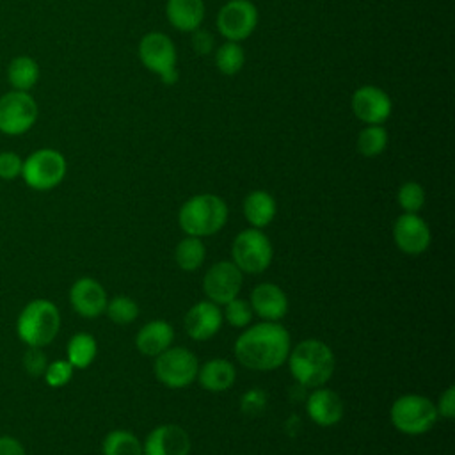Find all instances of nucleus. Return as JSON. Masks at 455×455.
<instances>
[{"label": "nucleus", "mask_w": 455, "mask_h": 455, "mask_svg": "<svg viewBox=\"0 0 455 455\" xmlns=\"http://www.w3.org/2000/svg\"><path fill=\"white\" fill-rule=\"evenodd\" d=\"M291 339L279 322H259L245 329L235 341V357L249 370L272 371L288 359Z\"/></svg>", "instance_id": "obj_1"}, {"label": "nucleus", "mask_w": 455, "mask_h": 455, "mask_svg": "<svg viewBox=\"0 0 455 455\" xmlns=\"http://www.w3.org/2000/svg\"><path fill=\"white\" fill-rule=\"evenodd\" d=\"M291 377L304 387H322L334 373L336 357L332 348L320 339H302L288 354Z\"/></svg>", "instance_id": "obj_2"}, {"label": "nucleus", "mask_w": 455, "mask_h": 455, "mask_svg": "<svg viewBox=\"0 0 455 455\" xmlns=\"http://www.w3.org/2000/svg\"><path fill=\"white\" fill-rule=\"evenodd\" d=\"M228 220V206L215 194H197L187 199L178 213V224L188 236H212L219 233Z\"/></svg>", "instance_id": "obj_3"}, {"label": "nucleus", "mask_w": 455, "mask_h": 455, "mask_svg": "<svg viewBox=\"0 0 455 455\" xmlns=\"http://www.w3.org/2000/svg\"><path fill=\"white\" fill-rule=\"evenodd\" d=\"M60 329V313L52 300H30L16 322L18 336L28 347L43 348L55 339Z\"/></svg>", "instance_id": "obj_4"}, {"label": "nucleus", "mask_w": 455, "mask_h": 455, "mask_svg": "<svg viewBox=\"0 0 455 455\" xmlns=\"http://www.w3.org/2000/svg\"><path fill=\"white\" fill-rule=\"evenodd\" d=\"M435 403L423 395H403L389 409L393 427L405 435L427 434L437 421Z\"/></svg>", "instance_id": "obj_5"}, {"label": "nucleus", "mask_w": 455, "mask_h": 455, "mask_svg": "<svg viewBox=\"0 0 455 455\" xmlns=\"http://www.w3.org/2000/svg\"><path fill=\"white\" fill-rule=\"evenodd\" d=\"M231 256L233 263L242 270V274H261L270 267L274 249L268 236L261 229L249 228L235 236Z\"/></svg>", "instance_id": "obj_6"}, {"label": "nucleus", "mask_w": 455, "mask_h": 455, "mask_svg": "<svg viewBox=\"0 0 455 455\" xmlns=\"http://www.w3.org/2000/svg\"><path fill=\"white\" fill-rule=\"evenodd\" d=\"M155 377L171 389L190 386L197 379L199 361L196 354L183 347H169L155 357Z\"/></svg>", "instance_id": "obj_7"}, {"label": "nucleus", "mask_w": 455, "mask_h": 455, "mask_svg": "<svg viewBox=\"0 0 455 455\" xmlns=\"http://www.w3.org/2000/svg\"><path fill=\"white\" fill-rule=\"evenodd\" d=\"M66 176V158L57 149L43 148L27 156L21 167V178L34 190H50Z\"/></svg>", "instance_id": "obj_8"}, {"label": "nucleus", "mask_w": 455, "mask_h": 455, "mask_svg": "<svg viewBox=\"0 0 455 455\" xmlns=\"http://www.w3.org/2000/svg\"><path fill=\"white\" fill-rule=\"evenodd\" d=\"M139 59L153 73L160 76L165 85H174L178 80L176 48L172 41L162 32H149L139 43Z\"/></svg>", "instance_id": "obj_9"}, {"label": "nucleus", "mask_w": 455, "mask_h": 455, "mask_svg": "<svg viewBox=\"0 0 455 455\" xmlns=\"http://www.w3.org/2000/svg\"><path fill=\"white\" fill-rule=\"evenodd\" d=\"M37 119V103L25 91H9L0 96V132L5 135H21L32 128Z\"/></svg>", "instance_id": "obj_10"}, {"label": "nucleus", "mask_w": 455, "mask_h": 455, "mask_svg": "<svg viewBox=\"0 0 455 455\" xmlns=\"http://www.w3.org/2000/svg\"><path fill=\"white\" fill-rule=\"evenodd\" d=\"M243 284V274L233 261L213 263L203 277V291L208 300L217 306H224L231 299L238 297Z\"/></svg>", "instance_id": "obj_11"}, {"label": "nucleus", "mask_w": 455, "mask_h": 455, "mask_svg": "<svg viewBox=\"0 0 455 455\" xmlns=\"http://www.w3.org/2000/svg\"><path fill=\"white\" fill-rule=\"evenodd\" d=\"M258 9L251 0H229L217 14V28L228 41H242L252 34Z\"/></svg>", "instance_id": "obj_12"}, {"label": "nucleus", "mask_w": 455, "mask_h": 455, "mask_svg": "<svg viewBox=\"0 0 455 455\" xmlns=\"http://www.w3.org/2000/svg\"><path fill=\"white\" fill-rule=\"evenodd\" d=\"M393 240L402 252L416 256L430 247L432 235L428 224L418 213H403L393 224Z\"/></svg>", "instance_id": "obj_13"}, {"label": "nucleus", "mask_w": 455, "mask_h": 455, "mask_svg": "<svg viewBox=\"0 0 455 455\" xmlns=\"http://www.w3.org/2000/svg\"><path fill=\"white\" fill-rule=\"evenodd\" d=\"M190 448L192 443L187 430L180 425L165 423L148 434L142 455H188Z\"/></svg>", "instance_id": "obj_14"}, {"label": "nucleus", "mask_w": 455, "mask_h": 455, "mask_svg": "<svg viewBox=\"0 0 455 455\" xmlns=\"http://www.w3.org/2000/svg\"><path fill=\"white\" fill-rule=\"evenodd\" d=\"M222 322V311L215 302L199 300L185 313L183 327L194 341H206L220 331Z\"/></svg>", "instance_id": "obj_15"}, {"label": "nucleus", "mask_w": 455, "mask_h": 455, "mask_svg": "<svg viewBox=\"0 0 455 455\" xmlns=\"http://www.w3.org/2000/svg\"><path fill=\"white\" fill-rule=\"evenodd\" d=\"M352 112L366 124H382L391 114V100L387 92L375 85H361L352 94Z\"/></svg>", "instance_id": "obj_16"}, {"label": "nucleus", "mask_w": 455, "mask_h": 455, "mask_svg": "<svg viewBox=\"0 0 455 455\" xmlns=\"http://www.w3.org/2000/svg\"><path fill=\"white\" fill-rule=\"evenodd\" d=\"M69 302L80 316L96 318L105 313L108 299L105 288L96 279L80 277L69 290Z\"/></svg>", "instance_id": "obj_17"}, {"label": "nucleus", "mask_w": 455, "mask_h": 455, "mask_svg": "<svg viewBox=\"0 0 455 455\" xmlns=\"http://www.w3.org/2000/svg\"><path fill=\"white\" fill-rule=\"evenodd\" d=\"M249 304L259 318L267 322H279L288 313V297L274 283H259L252 288Z\"/></svg>", "instance_id": "obj_18"}, {"label": "nucleus", "mask_w": 455, "mask_h": 455, "mask_svg": "<svg viewBox=\"0 0 455 455\" xmlns=\"http://www.w3.org/2000/svg\"><path fill=\"white\" fill-rule=\"evenodd\" d=\"M306 412L309 419L320 427H332L343 418V400L341 396L327 387H315L307 396Z\"/></svg>", "instance_id": "obj_19"}, {"label": "nucleus", "mask_w": 455, "mask_h": 455, "mask_svg": "<svg viewBox=\"0 0 455 455\" xmlns=\"http://www.w3.org/2000/svg\"><path fill=\"white\" fill-rule=\"evenodd\" d=\"M172 339H174V329L169 322L151 320L139 329L135 336V347L140 354L156 357L158 354H162L171 347Z\"/></svg>", "instance_id": "obj_20"}, {"label": "nucleus", "mask_w": 455, "mask_h": 455, "mask_svg": "<svg viewBox=\"0 0 455 455\" xmlns=\"http://www.w3.org/2000/svg\"><path fill=\"white\" fill-rule=\"evenodd\" d=\"M235 379H236V370L233 363L222 357L208 359L199 366V371H197V380L201 387L210 393L228 391L235 384Z\"/></svg>", "instance_id": "obj_21"}, {"label": "nucleus", "mask_w": 455, "mask_h": 455, "mask_svg": "<svg viewBox=\"0 0 455 455\" xmlns=\"http://www.w3.org/2000/svg\"><path fill=\"white\" fill-rule=\"evenodd\" d=\"M165 14L174 28L194 32L204 18V4L203 0H167Z\"/></svg>", "instance_id": "obj_22"}, {"label": "nucleus", "mask_w": 455, "mask_h": 455, "mask_svg": "<svg viewBox=\"0 0 455 455\" xmlns=\"http://www.w3.org/2000/svg\"><path fill=\"white\" fill-rule=\"evenodd\" d=\"M275 199L265 190H252L243 199V217L251 228L263 229L275 217Z\"/></svg>", "instance_id": "obj_23"}, {"label": "nucleus", "mask_w": 455, "mask_h": 455, "mask_svg": "<svg viewBox=\"0 0 455 455\" xmlns=\"http://www.w3.org/2000/svg\"><path fill=\"white\" fill-rule=\"evenodd\" d=\"M7 78L14 91L28 92L39 80V66L28 55L14 57L7 68Z\"/></svg>", "instance_id": "obj_24"}, {"label": "nucleus", "mask_w": 455, "mask_h": 455, "mask_svg": "<svg viewBox=\"0 0 455 455\" xmlns=\"http://www.w3.org/2000/svg\"><path fill=\"white\" fill-rule=\"evenodd\" d=\"M68 363L73 368L84 370L91 366L98 354V343L89 332H76L69 341H68Z\"/></svg>", "instance_id": "obj_25"}, {"label": "nucleus", "mask_w": 455, "mask_h": 455, "mask_svg": "<svg viewBox=\"0 0 455 455\" xmlns=\"http://www.w3.org/2000/svg\"><path fill=\"white\" fill-rule=\"evenodd\" d=\"M206 258V249L201 238L197 236H185L178 242L176 249H174V259L176 265L185 270V272H194L197 270Z\"/></svg>", "instance_id": "obj_26"}, {"label": "nucleus", "mask_w": 455, "mask_h": 455, "mask_svg": "<svg viewBox=\"0 0 455 455\" xmlns=\"http://www.w3.org/2000/svg\"><path fill=\"white\" fill-rule=\"evenodd\" d=\"M103 455H142V443L130 430H112L103 439Z\"/></svg>", "instance_id": "obj_27"}, {"label": "nucleus", "mask_w": 455, "mask_h": 455, "mask_svg": "<svg viewBox=\"0 0 455 455\" xmlns=\"http://www.w3.org/2000/svg\"><path fill=\"white\" fill-rule=\"evenodd\" d=\"M387 146V132L380 124H368L357 137V149L363 156H377Z\"/></svg>", "instance_id": "obj_28"}, {"label": "nucleus", "mask_w": 455, "mask_h": 455, "mask_svg": "<svg viewBox=\"0 0 455 455\" xmlns=\"http://www.w3.org/2000/svg\"><path fill=\"white\" fill-rule=\"evenodd\" d=\"M243 62H245L243 48L235 41H228L220 44L215 53V64L219 71L224 75H236L242 69Z\"/></svg>", "instance_id": "obj_29"}, {"label": "nucleus", "mask_w": 455, "mask_h": 455, "mask_svg": "<svg viewBox=\"0 0 455 455\" xmlns=\"http://www.w3.org/2000/svg\"><path fill=\"white\" fill-rule=\"evenodd\" d=\"M105 313H107V316L114 323L128 325V323L137 320V316H139V304L133 299L126 297V295H119V297H114V299H110L107 302Z\"/></svg>", "instance_id": "obj_30"}, {"label": "nucleus", "mask_w": 455, "mask_h": 455, "mask_svg": "<svg viewBox=\"0 0 455 455\" xmlns=\"http://www.w3.org/2000/svg\"><path fill=\"white\" fill-rule=\"evenodd\" d=\"M254 316V311L249 304V300L245 299H231L229 302L224 304V313H222V318L231 325V327H247L251 323Z\"/></svg>", "instance_id": "obj_31"}, {"label": "nucleus", "mask_w": 455, "mask_h": 455, "mask_svg": "<svg viewBox=\"0 0 455 455\" xmlns=\"http://www.w3.org/2000/svg\"><path fill=\"white\" fill-rule=\"evenodd\" d=\"M398 204L405 213H418L425 204V190L416 181H407L398 188Z\"/></svg>", "instance_id": "obj_32"}, {"label": "nucleus", "mask_w": 455, "mask_h": 455, "mask_svg": "<svg viewBox=\"0 0 455 455\" xmlns=\"http://www.w3.org/2000/svg\"><path fill=\"white\" fill-rule=\"evenodd\" d=\"M73 370L75 368L66 359H57V361H52L50 364H46L43 377L50 387H62L71 380Z\"/></svg>", "instance_id": "obj_33"}, {"label": "nucleus", "mask_w": 455, "mask_h": 455, "mask_svg": "<svg viewBox=\"0 0 455 455\" xmlns=\"http://www.w3.org/2000/svg\"><path fill=\"white\" fill-rule=\"evenodd\" d=\"M46 355L37 347H30L23 355V368L32 377H41L46 370Z\"/></svg>", "instance_id": "obj_34"}, {"label": "nucleus", "mask_w": 455, "mask_h": 455, "mask_svg": "<svg viewBox=\"0 0 455 455\" xmlns=\"http://www.w3.org/2000/svg\"><path fill=\"white\" fill-rule=\"evenodd\" d=\"M23 160L14 151H2L0 153V178L2 180H14L21 174Z\"/></svg>", "instance_id": "obj_35"}, {"label": "nucleus", "mask_w": 455, "mask_h": 455, "mask_svg": "<svg viewBox=\"0 0 455 455\" xmlns=\"http://www.w3.org/2000/svg\"><path fill=\"white\" fill-rule=\"evenodd\" d=\"M437 416L451 421L455 418V386H448L435 403Z\"/></svg>", "instance_id": "obj_36"}, {"label": "nucleus", "mask_w": 455, "mask_h": 455, "mask_svg": "<svg viewBox=\"0 0 455 455\" xmlns=\"http://www.w3.org/2000/svg\"><path fill=\"white\" fill-rule=\"evenodd\" d=\"M192 46L196 50V53L199 55H208L213 48V37L210 36V32L196 28L194 36H192Z\"/></svg>", "instance_id": "obj_37"}, {"label": "nucleus", "mask_w": 455, "mask_h": 455, "mask_svg": "<svg viewBox=\"0 0 455 455\" xmlns=\"http://www.w3.org/2000/svg\"><path fill=\"white\" fill-rule=\"evenodd\" d=\"M0 455H27L23 444L11 437V435H0Z\"/></svg>", "instance_id": "obj_38"}]
</instances>
